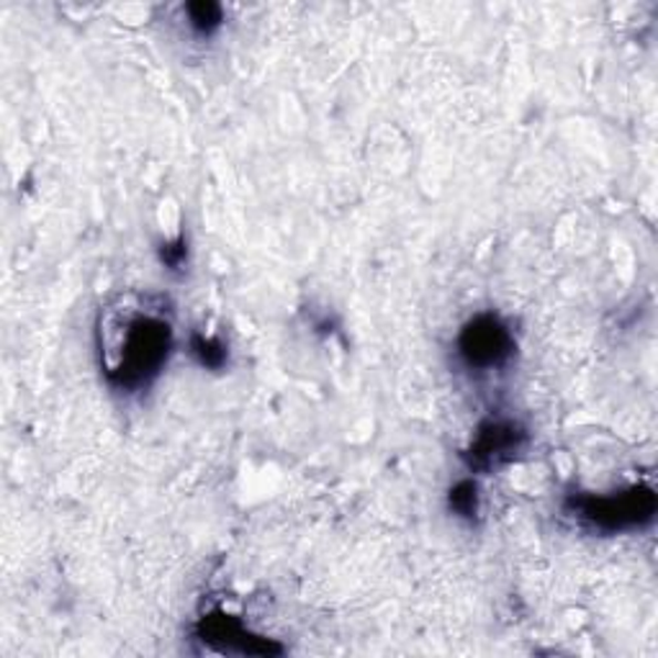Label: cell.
Here are the masks:
<instances>
[{"mask_svg": "<svg viewBox=\"0 0 658 658\" xmlns=\"http://www.w3.org/2000/svg\"><path fill=\"white\" fill-rule=\"evenodd\" d=\"M525 446V430L504 419H489L479 427L473 446L463 458L476 471H491L497 466L512 461Z\"/></svg>", "mask_w": 658, "mask_h": 658, "instance_id": "4", "label": "cell"}, {"mask_svg": "<svg viewBox=\"0 0 658 658\" xmlns=\"http://www.w3.org/2000/svg\"><path fill=\"white\" fill-rule=\"evenodd\" d=\"M458 351L469 368L489 370L504 366L512 358L514 340L506 324L494 314H481L466 324L458 340Z\"/></svg>", "mask_w": 658, "mask_h": 658, "instance_id": "3", "label": "cell"}, {"mask_svg": "<svg viewBox=\"0 0 658 658\" xmlns=\"http://www.w3.org/2000/svg\"><path fill=\"white\" fill-rule=\"evenodd\" d=\"M160 255H163V263L176 271V268L184 265V260H186V242L178 240L176 244H163Z\"/></svg>", "mask_w": 658, "mask_h": 658, "instance_id": "8", "label": "cell"}, {"mask_svg": "<svg viewBox=\"0 0 658 658\" xmlns=\"http://www.w3.org/2000/svg\"><path fill=\"white\" fill-rule=\"evenodd\" d=\"M574 512L589 525L607 530V533H620L646 525L656 514V497L651 489L636 487L625 494L615 497H576L568 502Z\"/></svg>", "mask_w": 658, "mask_h": 658, "instance_id": "2", "label": "cell"}, {"mask_svg": "<svg viewBox=\"0 0 658 658\" xmlns=\"http://www.w3.org/2000/svg\"><path fill=\"white\" fill-rule=\"evenodd\" d=\"M450 510H453L458 518L473 520L479 514V487L473 481H461L450 489Z\"/></svg>", "mask_w": 658, "mask_h": 658, "instance_id": "7", "label": "cell"}, {"mask_svg": "<svg viewBox=\"0 0 658 658\" xmlns=\"http://www.w3.org/2000/svg\"><path fill=\"white\" fill-rule=\"evenodd\" d=\"M170 347L173 332L168 322L157 316H137L126 324L124 343L118 347L116 361L106 368V376L116 388H126V391L147 386L160 374Z\"/></svg>", "mask_w": 658, "mask_h": 658, "instance_id": "1", "label": "cell"}, {"mask_svg": "<svg viewBox=\"0 0 658 658\" xmlns=\"http://www.w3.org/2000/svg\"><path fill=\"white\" fill-rule=\"evenodd\" d=\"M186 13L190 29L201 36L213 34V31L221 27V21H224V13H221L219 3H190L186 6Z\"/></svg>", "mask_w": 658, "mask_h": 658, "instance_id": "6", "label": "cell"}, {"mask_svg": "<svg viewBox=\"0 0 658 658\" xmlns=\"http://www.w3.org/2000/svg\"><path fill=\"white\" fill-rule=\"evenodd\" d=\"M190 353H194V358L209 370L224 368V363L229 358L227 345L221 343L219 337H203V335H198V332L194 337H190Z\"/></svg>", "mask_w": 658, "mask_h": 658, "instance_id": "5", "label": "cell"}]
</instances>
